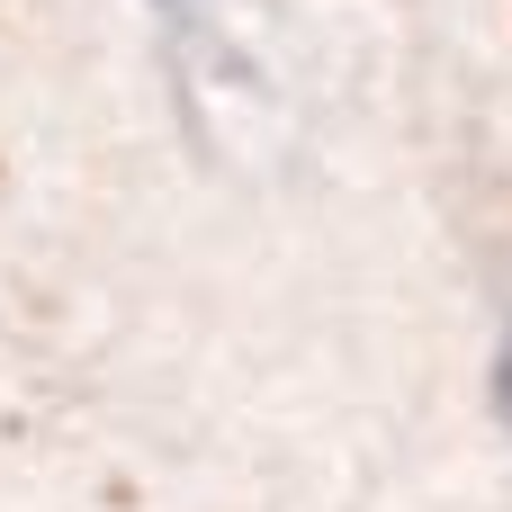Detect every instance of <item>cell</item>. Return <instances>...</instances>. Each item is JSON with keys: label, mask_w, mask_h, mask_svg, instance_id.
<instances>
[{"label": "cell", "mask_w": 512, "mask_h": 512, "mask_svg": "<svg viewBox=\"0 0 512 512\" xmlns=\"http://www.w3.org/2000/svg\"><path fill=\"white\" fill-rule=\"evenodd\" d=\"M495 405H504V432H512V324H504V351H495Z\"/></svg>", "instance_id": "cell-1"}]
</instances>
